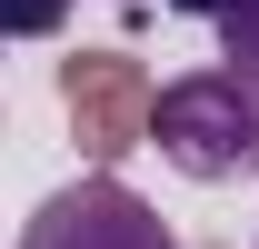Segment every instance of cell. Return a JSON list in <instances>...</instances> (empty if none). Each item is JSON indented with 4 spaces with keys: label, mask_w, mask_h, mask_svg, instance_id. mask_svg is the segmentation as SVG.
<instances>
[{
    "label": "cell",
    "mask_w": 259,
    "mask_h": 249,
    "mask_svg": "<svg viewBox=\"0 0 259 249\" xmlns=\"http://www.w3.org/2000/svg\"><path fill=\"white\" fill-rule=\"evenodd\" d=\"M220 60L259 90V0H229V10H220Z\"/></svg>",
    "instance_id": "cell-3"
},
{
    "label": "cell",
    "mask_w": 259,
    "mask_h": 249,
    "mask_svg": "<svg viewBox=\"0 0 259 249\" xmlns=\"http://www.w3.org/2000/svg\"><path fill=\"white\" fill-rule=\"evenodd\" d=\"M60 20H70V0H0V30L10 40H50Z\"/></svg>",
    "instance_id": "cell-4"
},
{
    "label": "cell",
    "mask_w": 259,
    "mask_h": 249,
    "mask_svg": "<svg viewBox=\"0 0 259 249\" xmlns=\"http://www.w3.org/2000/svg\"><path fill=\"white\" fill-rule=\"evenodd\" d=\"M150 140L180 180L220 189L239 170H259V90L239 70H190V80H169L160 110H150Z\"/></svg>",
    "instance_id": "cell-1"
},
{
    "label": "cell",
    "mask_w": 259,
    "mask_h": 249,
    "mask_svg": "<svg viewBox=\"0 0 259 249\" xmlns=\"http://www.w3.org/2000/svg\"><path fill=\"white\" fill-rule=\"evenodd\" d=\"M20 249H180V229H169L140 189H120V180H70L60 199L20 229Z\"/></svg>",
    "instance_id": "cell-2"
},
{
    "label": "cell",
    "mask_w": 259,
    "mask_h": 249,
    "mask_svg": "<svg viewBox=\"0 0 259 249\" xmlns=\"http://www.w3.org/2000/svg\"><path fill=\"white\" fill-rule=\"evenodd\" d=\"M169 10H180V20H220L229 0H169Z\"/></svg>",
    "instance_id": "cell-5"
}]
</instances>
